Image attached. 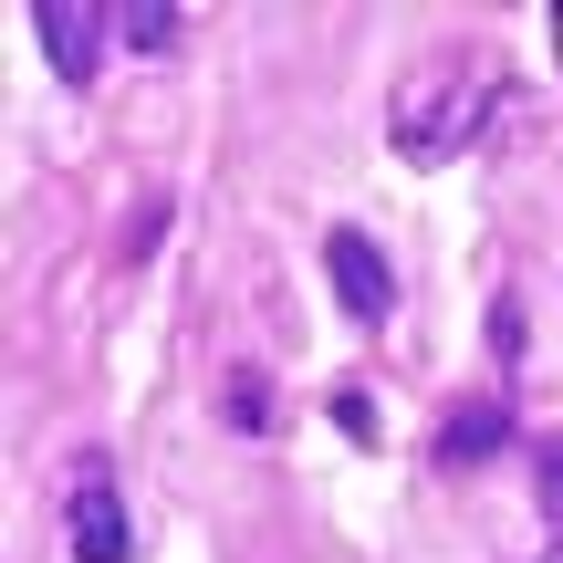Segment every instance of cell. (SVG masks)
<instances>
[{
  "label": "cell",
  "instance_id": "cell-1",
  "mask_svg": "<svg viewBox=\"0 0 563 563\" xmlns=\"http://www.w3.org/2000/svg\"><path fill=\"white\" fill-rule=\"evenodd\" d=\"M490 104H501V95H490L481 63L428 53V63H407L397 104H386V136H397L407 167H449V157H470V146H481V115H490Z\"/></svg>",
  "mask_w": 563,
  "mask_h": 563
},
{
  "label": "cell",
  "instance_id": "cell-2",
  "mask_svg": "<svg viewBox=\"0 0 563 563\" xmlns=\"http://www.w3.org/2000/svg\"><path fill=\"white\" fill-rule=\"evenodd\" d=\"M63 532H74V563H125L136 532H125V490L104 470V449H84L74 481H63Z\"/></svg>",
  "mask_w": 563,
  "mask_h": 563
},
{
  "label": "cell",
  "instance_id": "cell-3",
  "mask_svg": "<svg viewBox=\"0 0 563 563\" xmlns=\"http://www.w3.org/2000/svg\"><path fill=\"white\" fill-rule=\"evenodd\" d=\"M323 272H334V302L355 323H386V313H397V272H386V251L365 241V230H334V241H323Z\"/></svg>",
  "mask_w": 563,
  "mask_h": 563
},
{
  "label": "cell",
  "instance_id": "cell-4",
  "mask_svg": "<svg viewBox=\"0 0 563 563\" xmlns=\"http://www.w3.org/2000/svg\"><path fill=\"white\" fill-rule=\"evenodd\" d=\"M32 32H42V53H53L63 84H95V53H104V32H115V21L84 11V0H32Z\"/></svg>",
  "mask_w": 563,
  "mask_h": 563
},
{
  "label": "cell",
  "instance_id": "cell-5",
  "mask_svg": "<svg viewBox=\"0 0 563 563\" xmlns=\"http://www.w3.org/2000/svg\"><path fill=\"white\" fill-rule=\"evenodd\" d=\"M490 449H511V407L501 397H470L439 418V470H481Z\"/></svg>",
  "mask_w": 563,
  "mask_h": 563
},
{
  "label": "cell",
  "instance_id": "cell-6",
  "mask_svg": "<svg viewBox=\"0 0 563 563\" xmlns=\"http://www.w3.org/2000/svg\"><path fill=\"white\" fill-rule=\"evenodd\" d=\"M104 21H115L125 53H178V11H167V0H125V11H104Z\"/></svg>",
  "mask_w": 563,
  "mask_h": 563
},
{
  "label": "cell",
  "instance_id": "cell-7",
  "mask_svg": "<svg viewBox=\"0 0 563 563\" xmlns=\"http://www.w3.org/2000/svg\"><path fill=\"white\" fill-rule=\"evenodd\" d=\"M220 418H230V428H272V386L251 376V365H241V376H230V397H220Z\"/></svg>",
  "mask_w": 563,
  "mask_h": 563
},
{
  "label": "cell",
  "instance_id": "cell-8",
  "mask_svg": "<svg viewBox=\"0 0 563 563\" xmlns=\"http://www.w3.org/2000/svg\"><path fill=\"white\" fill-rule=\"evenodd\" d=\"M532 490H543V522L563 532V439H543V449H532Z\"/></svg>",
  "mask_w": 563,
  "mask_h": 563
},
{
  "label": "cell",
  "instance_id": "cell-9",
  "mask_svg": "<svg viewBox=\"0 0 563 563\" xmlns=\"http://www.w3.org/2000/svg\"><path fill=\"white\" fill-rule=\"evenodd\" d=\"M553 53H563V0H553Z\"/></svg>",
  "mask_w": 563,
  "mask_h": 563
}]
</instances>
